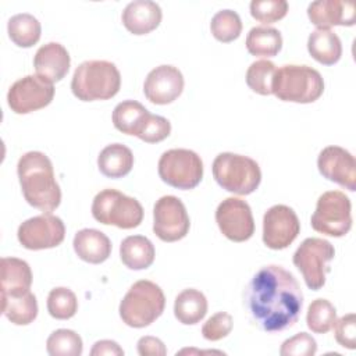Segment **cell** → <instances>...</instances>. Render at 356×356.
Wrapping results in <instances>:
<instances>
[{"label":"cell","mask_w":356,"mask_h":356,"mask_svg":"<svg viewBox=\"0 0 356 356\" xmlns=\"http://www.w3.org/2000/svg\"><path fill=\"white\" fill-rule=\"evenodd\" d=\"M159 175L167 185L177 189H193L203 177V163L189 149H170L159 160Z\"/></svg>","instance_id":"obj_10"},{"label":"cell","mask_w":356,"mask_h":356,"mask_svg":"<svg viewBox=\"0 0 356 356\" xmlns=\"http://www.w3.org/2000/svg\"><path fill=\"white\" fill-rule=\"evenodd\" d=\"M300 222L296 213L285 204L271 206L263 217V242L267 248L281 250L299 235Z\"/></svg>","instance_id":"obj_15"},{"label":"cell","mask_w":356,"mask_h":356,"mask_svg":"<svg viewBox=\"0 0 356 356\" xmlns=\"http://www.w3.org/2000/svg\"><path fill=\"white\" fill-rule=\"evenodd\" d=\"M19 243L29 250H42L58 246L65 236V227L60 217L43 213L25 220L17 231Z\"/></svg>","instance_id":"obj_12"},{"label":"cell","mask_w":356,"mask_h":356,"mask_svg":"<svg viewBox=\"0 0 356 356\" xmlns=\"http://www.w3.org/2000/svg\"><path fill=\"white\" fill-rule=\"evenodd\" d=\"M97 167L107 178H122L134 167V154L122 143L107 145L97 157Z\"/></svg>","instance_id":"obj_23"},{"label":"cell","mask_w":356,"mask_h":356,"mask_svg":"<svg viewBox=\"0 0 356 356\" xmlns=\"http://www.w3.org/2000/svg\"><path fill=\"white\" fill-rule=\"evenodd\" d=\"M211 170L216 182L236 195H250L261 181L259 164L253 159L236 153H220L214 159Z\"/></svg>","instance_id":"obj_6"},{"label":"cell","mask_w":356,"mask_h":356,"mask_svg":"<svg viewBox=\"0 0 356 356\" xmlns=\"http://www.w3.org/2000/svg\"><path fill=\"white\" fill-rule=\"evenodd\" d=\"M316 352L317 342L307 332H299L285 339L280 349L281 356H313Z\"/></svg>","instance_id":"obj_37"},{"label":"cell","mask_w":356,"mask_h":356,"mask_svg":"<svg viewBox=\"0 0 356 356\" xmlns=\"http://www.w3.org/2000/svg\"><path fill=\"white\" fill-rule=\"evenodd\" d=\"M161 8L152 0H134L122 11L124 26L134 35H146L161 22Z\"/></svg>","instance_id":"obj_20"},{"label":"cell","mask_w":356,"mask_h":356,"mask_svg":"<svg viewBox=\"0 0 356 356\" xmlns=\"http://www.w3.org/2000/svg\"><path fill=\"white\" fill-rule=\"evenodd\" d=\"M243 305L252 323L261 331L280 332L299 320L303 293L292 273L270 264L249 281L243 291Z\"/></svg>","instance_id":"obj_1"},{"label":"cell","mask_w":356,"mask_h":356,"mask_svg":"<svg viewBox=\"0 0 356 356\" xmlns=\"http://www.w3.org/2000/svg\"><path fill=\"white\" fill-rule=\"evenodd\" d=\"M76 256L90 264H100L111 254V242L106 234L95 228L78 231L72 241Z\"/></svg>","instance_id":"obj_21"},{"label":"cell","mask_w":356,"mask_h":356,"mask_svg":"<svg viewBox=\"0 0 356 356\" xmlns=\"http://www.w3.org/2000/svg\"><path fill=\"white\" fill-rule=\"evenodd\" d=\"M92 216L104 225L131 229L142 222L143 207L135 197L117 189H103L93 199Z\"/></svg>","instance_id":"obj_7"},{"label":"cell","mask_w":356,"mask_h":356,"mask_svg":"<svg viewBox=\"0 0 356 356\" xmlns=\"http://www.w3.org/2000/svg\"><path fill=\"white\" fill-rule=\"evenodd\" d=\"M216 222L222 235L234 242H245L254 232L250 206L239 197H227L218 204Z\"/></svg>","instance_id":"obj_14"},{"label":"cell","mask_w":356,"mask_h":356,"mask_svg":"<svg viewBox=\"0 0 356 356\" xmlns=\"http://www.w3.org/2000/svg\"><path fill=\"white\" fill-rule=\"evenodd\" d=\"M307 17L317 29H330L334 25H355V4L342 0H317L309 4Z\"/></svg>","instance_id":"obj_18"},{"label":"cell","mask_w":356,"mask_h":356,"mask_svg":"<svg viewBox=\"0 0 356 356\" xmlns=\"http://www.w3.org/2000/svg\"><path fill=\"white\" fill-rule=\"evenodd\" d=\"M307 50L310 56L324 65H334L342 56L341 39L331 29H316L309 35Z\"/></svg>","instance_id":"obj_25"},{"label":"cell","mask_w":356,"mask_h":356,"mask_svg":"<svg viewBox=\"0 0 356 356\" xmlns=\"http://www.w3.org/2000/svg\"><path fill=\"white\" fill-rule=\"evenodd\" d=\"M332 328L335 339L341 346L348 349L356 348V316L353 313L342 316Z\"/></svg>","instance_id":"obj_40"},{"label":"cell","mask_w":356,"mask_h":356,"mask_svg":"<svg viewBox=\"0 0 356 356\" xmlns=\"http://www.w3.org/2000/svg\"><path fill=\"white\" fill-rule=\"evenodd\" d=\"M206 313L207 299L200 291L188 288L177 295L174 302V316L179 323L185 325L196 324L203 320Z\"/></svg>","instance_id":"obj_27"},{"label":"cell","mask_w":356,"mask_h":356,"mask_svg":"<svg viewBox=\"0 0 356 356\" xmlns=\"http://www.w3.org/2000/svg\"><path fill=\"white\" fill-rule=\"evenodd\" d=\"M232 325V317L225 312H218L203 324L202 334L207 341H220L231 332Z\"/></svg>","instance_id":"obj_38"},{"label":"cell","mask_w":356,"mask_h":356,"mask_svg":"<svg viewBox=\"0 0 356 356\" xmlns=\"http://www.w3.org/2000/svg\"><path fill=\"white\" fill-rule=\"evenodd\" d=\"M121 86V75L114 63L88 60L74 71L71 90L82 102L107 100L114 97Z\"/></svg>","instance_id":"obj_3"},{"label":"cell","mask_w":356,"mask_h":356,"mask_svg":"<svg viewBox=\"0 0 356 356\" xmlns=\"http://www.w3.org/2000/svg\"><path fill=\"white\" fill-rule=\"evenodd\" d=\"M324 92L320 72L309 65L285 64L275 70L273 93L282 102L313 103Z\"/></svg>","instance_id":"obj_4"},{"label":"cell","mask_w":356,"mask_h":356,"mask_svg":"<svg viewBox=\"0 0 356 356\" xmlns=\"http://www.w3.org/2000/svg\"><path fill=\"white\" fill-rule=\"evenodd\" d=\"M320 174L331 182L353 192L356 189V161L352 153L341 146H327L317 157Z\"/></svg>","instance_id":"obj_16"},{"label":"cell","mask_w":356,"mask_h":356,"mask_svg":"<svg viewBox=\"0 0 356 356\" xmlns=\"http://www.w3.org/2000/svg\"><path fill=\"white\" fill-rule=\"evenodd\" d=\"M246 49L252 56L274 57L282 49L281 32L273 26H254L246 36Z\"/></svg>","instance_id":"obj_29"},{"label":"cell","mask_w":356,"mask_h":356,"mask_svg":"<svg viewBox=\"0 0 356 356\" xmlns=\"http://www.w3.org/2000/svg\"><path fill=\"white\" fill-rule=\"evenodd\" d=\"M1 312L15 325H28L38 316L36 296L29 291L22 295H1Z\"/></svg>","instance_id":"obj_28"},{"label":"cell","mask_w":356,"mask_h":356,"mask_svg":"<svg viewBox=\"0 0 356 356\" xmlns=\"http://www.w3.org/2000/svg\"><path fill=\"white\" fill-rule=\"evenodd\" d=\"M1 268V295H22L29 292L32 271L25 260L17 257H3Z\"/></svg>","instance_id":"obj_22"},{"label":"cell","mask_w":356,"mask_h":356,"mask_svg":"<svg viewBox=\"0 0 356 356\" xmlns=\"http://www.w3.org/2000/svg\"><path fill=\"white\" fill-rule=\"evenodd\" d=\"M288 13L286 0H253L250 1V14L263 24H271L282 19Z\"/></svg>","instance_id":"obj_36"},{"label":"cell","mask_w":356,"mask_h":356,"mask_svg":"<svg viewBox=\"0 0 356 356\" xmlns=\"http://www.w3.org/2000/svg\"><path fill=\"white\" fill-rule=\"evenodd\" d=\"M191 227L185 204L172 195L161 196L153 207V232L164 242L186 236Z\"/></svg>","instance_id":"obj_11"},{"label":"cell","mask_w":356,"mask_h":356,"mask_svg":"<svg viewBox=\"0 0 356 356\" xmlns=\"http://www.w3.org/2000/svg\"><path fill=\"white\" fill-rule=\"evenodd\" d=\"M170 132H171L170 121L161 115L150 113L143 127V131L138 138L147 143H157L164 140L170 135Z\"/></svg>","instance_id":"obj_39"},{"label":"cell","mask_w":356,"mask_h":356,"mask_svg":"<svg viewBox=\"0 0 356 356\" xmlns=\"http://www.w3.org/2000/svg\"><path fill=\"white\" fill-rule=\"evenodd\" d=\"M147 108L136 100H124L118 103L113 111L114 127L125 134L139 136L149 117Z\"/></svg>","instance_id":"obj_26"},{"label":"cell","mask_w":356,"mask_h":356,"mask_svg":"<svg viewBox=\"0 0 356 356\" xmlns=\"http://www.w3.org/2000/svg\"><path fill=\"white\" fill-rule=\"evenodd\" d=\"M165 306L161 288L147 280L136 281L120 303L121 320L132 328H143L157 320Z\"/></svg>","instance_id":"obj_5"},{"label":"cell","mask_w":356,"mask_h":356,"mask_svg":"<svg viewBox=\"0 0 356 356\" xmlns=\"http://www.w3.org/2000/svg\"><path fill=\"white\" fill-rule=\"evenodd\" d=\"M335 256V249L327 239L306 238L296 252L292 261L302 273L309 289L318 291L325 284V275L330 273V261Z\"/></svg>","instance_id":"obj_8"},{"label":"cell","mask_w":356,"mask_h":356,"mask_svg":"<svg viewBox=\"0 0 356 356\" xmlns=\"http://www.w3.org/2000/svg\"><path fill=\"white\" fill-rule=\"evenodd\" d=\"M70 64L71 58L67 49L57 42L40 46L33 58L36 75L50 83L61 81L67 75Z\"/></svg>","instance_id":"obj_19"},{"label":"cell","mask_w":356,"mask_h":356,"mask_svg":"<svg viewBox=\"0 0 356 356\" xmlns=\"http://www.w3.org/2000/svg\"><path fill=\"white\" fill-rule=\"evenodd\" d=\"M78 300L75 293L64 286H57L47 296V312L57 320H68L75 316Z\"/></svg>","instance_id":"obj_35"},{"label":"cell","mask_w":356,"mask_h":356,"mask_svg":"<svg viewBox=\"0 0 356 356\" xmlns=\"http://www.w3.org/2000/svg\"><path fill=\"white\" fill-rule=\"evenodd\" d=\"M352 206L349 197L341 191L324 192L312 214V228L328 236H343L352 227Z\"/></svg>","instance_id":"obj_9"},{"label":"cell","mask_w":356,"mask_h":356,"mask_svg":"<svg viewBox=\"0 0 356 356\" xmlns=\"http://www.w3.org/2000/svg\"><path fill=\"white\" fill-rule=\"evenodd\" d=\"M138 353L140 356H164L167 355V348L164 346L163 341L156 337H142L138 341Z\"/></svg>","instance_id":"obj_41"},{"label":"cell","mask_w":356,"mask_h":356,"mask_svg":"<svg viewBox=\"0 0 356 356\" xmlns=\"http://www.w3.org/2000/svg\"><path fill=\"white\" fill-rule=\"evenodd\" d=\"M337 321V310L334 305L323 298L313 300L307 307L306 324L316 334H325L332 330Z\"/></svg>","instance_id":"obj_31"},{"label":"cell","mask_w":356,"mask_h":356,"mask_svg":"<svg viewBox=\"0 0 356 356\" xmlns=\"http://www.w3.org/2000/svg\"><path fill=\"white\" fill-rule=\"evenodd\" d=\"M53 97V83L42 79L38 75H26L10 86L7 103L14 113L28 114L49 106Z\"/></svg>","instance_id":"obj_13"},{"label":"cell","mask_w":356,"mask_h":356,"mask_svg":"<svg viewBox=\"0 0 356 356\" xmlns=\"http://www.w3.org/2000/svg\"><path fill=\"white\" fill-rule=\"evenodd\" d=\"M275 70V64L268 60H257L252 63L246 71L248 86L259 95H271Z\"/></svg>","instance_id":"obj_34"},{"label":"cell","mask_w":356,"mask_h":356,"mask_svg":"<svg viewBox=\"0 0 356 356\" xmlns=\"http://www.w3.org/2000/svg\"><path fill=\"white\" fill-rule=\"evenodd\" d=\"M210 31L217 40L222 43L232 42L242 32L241 17L234 10H220L211 18Z\"/></svg>","instance_id":"obj_33"},{"label":"cell","mask_w":356,"mask_h":356,"mask_svg":"<svg viewBox=\"0 0 356 356\" xmlns=\"http://www.w3.org/2000/svg\"><path fill=\"white\" fill-rule=\"evenodd\" d=\"M90 355L92 356H122L124 350L115 341L102 339L93 345Z\"/></svg>","instance_id":"obj_42"},{"label":"cell","mask_w":356,"mask_h":356,"mask_svg":"<svg viewBox=\"0 0 356 356\" xmlns=\"http://www.w3.org/2000/svg\"><path fill=\"white\" fill-rule=\"evenodd\" d=\"M184 90L182 72L168 64L153 68L143 83V93L154 104L172 103Z\"/></svg>","instance_id":"obj_17"},{"label":"cell","mask_w":356,"mask_h":356,"mask_svg":"<svg viewBox=\"0 0 356 356\" xmlns=\"http://www.w3.org/2000/svg\"><path fill=\"white\" fill-rule=\"evenodd\" d=\"M156 250L153 243L142 235L127 236L120 245L121 261L129 270H145L154 261Z\"/></svg>","instance_id":"obj_24"},{"label":"cell","mask_w":356,"mask_h":356,"mask_svg":"<svg viewBox=\"0 0 356 356\" xmlns=\"http://www.w3.org/2000/svg\"><path fill=\"white\" fill-rule=\"evenodd\" d=\"M17 174L25 200L42 210L51 213L60 206L61 189L56 181L53 164L42 152L22 154L17 164Z\"/></svg>","instance_id":"obj_2"},{"label":"cell","mask_w":356,"mask_h":356,"mask_svg":"<svg viewBox=\"0 0 356 356\" xmlns=\"http://www.w3.org/2000/svg\"><path fill=\"white\" fill-rule=\"evenodd\" d=\"M50 356H79L82 355V338L72 330L60 328L53 331L46 342Z\"/></svg>","instance_id":"obj_32"},{"label":"cell","mask_w":356,"mask_h":356,"mask_svg":"<svg viewBox=\"0 0 356 356\" xmlns=\"http://www.w3.org/2000/svg\"><path fill=\"white\" fill-rule=\"evenodd\" d=\"M7 32L17 46L31 47L40 39L42 26L36 17L28 13H21L8 19Z\"/></svg>","instance_id":"obj_30"}]
</instances>
